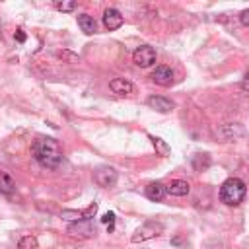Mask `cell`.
I'll return each instance as SVG.
<instances>
[{"mask_svg": "<svg viewBox=\"0 0 249 249\" xmlns=\"http://www.w3.org/2000/svg\"><path fill=\"white\" fill-rule=\"evenodd\" d=\"M33 156L35 160L47 168V170H57L62 164V152L61 146L53 139H41L33 144Z\"/></svg>", "mask_w": 249, "mask_h": 249, "instance_id": "1", "label": "cell"}, {"mask_svg": "<svg viewBox=\"0 0 249 249\" xmlns=\"http://www.w3.org/2000/svg\"><path fill=\"white\" fill-rule=\"evenodd\" d=\"M247 195V185L239 177H230L220 187V201L226 206H237Z\"/></svg>", "mask_w": 249, "mask_h": 249, "instance_id": "2", "label": "cell"}, {"mask_svg": "<svg viewBox=\"0 0 249 249\" xmlns=\"http://www.w3.org/2000/svg\"><path fill=\"white\" fill-rule=\"evenodd\" d=\"M93 179H95L97 185L109 189V187H115V183H117V179H119V173H117V170L111 168V166H101V168L95 170Z\"/></svg>", "mask_w": 249, "mask_h": 249, "instance_id": "3", "label": "cell"}, {"mask_svg": "<svg viewBox=\"0 0 249 249\" xmlns=\"http://www.w3.org/2000/svg\"><path fill=\"white\" fill-rule=\"evenodd\" d=\"M133 62L140 68H148L156 62V51L154 47H148V45H142L139 47L135 53H133Z\"/></svg>", "mask_w": 249, "mask_h": 249, "instance_id": "4", "label": "cell"}, {"mask_svg": "<svg viewBox=\"0 0 249 249\" xmlns=\"http://www.w3.org/2000/svg\"><path fill=\"white\" fill-rule=\"evenodd\" d=\"M162 230H164V226H162V224H156V222H146L144 226H140V228L135 232L133 241H135V243H139V241L152 239V237H156V235H158Z\"/></svg>", "mask_w": 249, "mask_h": 249, "instance_id": "5", "label": "cell"}, {"mask_svg": "<svg viewBox=\"0 0 249 249\" xmlns=\"http://www.w3.org/2000/svg\"><path fill=\"white\" fill-rule=\"evenodd\" d=\"M68 233L74 237H92L95 235V228L92 224V220H80L68 226Z\"/></svg>", "mask_w": 249, "mask_h": 249, "instance_id": "6", "label": "cell"}, {"mask_svg": "<svg viewBox=\"0 0 249 249\" xmlns=\"http://www.w3.org/2000/svg\"><path fill=\"white\" fill-rule=\"evenodd\" d=\"M103 26H105L109 31L119 30V28L123 26V16H121V12L115 10V8H107V10L103 12Z\"/></svg>", "mask_w": 249, "mask_h": 249, "instance_id": "7", "label": "cell"}, {"mask_svg": "<svg viewBox=\"0 0 249 249\" xmlns=\"http://www.w3.org/2000/svg\"><path fill=\"white\" fill-rule=\"evenodd\" d=\"M152 80L158 84V86H171L173 84V70L170 66H158L154 72H152Z\"/></svg>", "mask_w": 249, "mask_h": 249, "instance_id": "8", "label": "cell"}, {"mask_svg": "<svg viewBox=\"0 0 249 249\" xmlns=\"http://www.w3.org/2000/svg\"><path fill=\"white\" fill-rule=\"evenodd\" d=\"M109 88H111L113 93H119V95H131V93H135V86L129 80H124V78H113L109 82Z\"/></svg>", "mask_w": 249, "mask_h": 249, "instance_id": "9", "label": "cell"}, {"mask_svg": "<svg viewBox=\"0 0 249 249\" xmlns=\"http://www.w3.org/2000/svg\"><path fill=\"white\" fill-rule=\"evenodd\" d=\"M146 103H148V107H152L158 113H170L173 109V101H170L168 97H162V95H150Z\"/></svg>", "mask_w": 249, "mask_h": 249, "instance_id": "10", "label": "cell"}, {"mask_svg": "<svg viewBox=\"0 0 249 249\" xmlns=\"http://www.w3.org/2000/svg\"><path fill=\"white\" fill-rule=\"evenodd\" d=\"M144 195H146V199H150L154 202H160V201H164V197L168 195V191H166V185H162V183H150L144 189Z\"/></svg>", "mask_w": 249, "mask_h": 249, "instance_id": "11", "label": "cell"}, {"mask_svg": "<svg viewBox=\"0 0 249 249\" xmlns=\"http://www.w3.org/2000/svg\"><path fill=\"white\" fill-rule=\"evenodd\" d=\"M166 191H168L170 195H173V197H185V195H189L191 185H189L187 181H183V179H175V181H171V183L166 187Z\"/></svg>", "mask_w": 249, "mask_h": 249, "instance_id": "12", "label": "cell"}, {"mask_svg": "<svg viewBox=\"0 0 249 249\" xmlns=\"http://www.w3.org/2000/svg\"><path fill=\"white\" fill-rule=\"evenodd\" d=\"M16 191V181L8 171H0V193L12 195Z\"/></svg>", "mask_w": 249, "mask_h": 249, "instance_id": "13", "label": "cell"}, {"mask_svg": "<svg viewBox=\"0 0 249 249\" xmlns=\"http://www.w3.org/2000/svg\"><path fill=\"white\" fill-rule=\"evenodd\" d=\"M78 26H80V30L86 33V35H92V33H95V20L92 18V16H88V14H82V16H78Z\"/></svg>", "mask_w": 249, "mask_h": 249, "instance_id": "14", "label": "cell"}, {"mask_svg": "<svg viewBox=\"0 0 249 249\" xmlns=\"http://www.w3.org/2000/svg\"><path fill=\"white\" fill-rule=\"evenodd\" d=\"M210 156L208 154H193L191 156V166H193V170L195 171H202V170H206L208 166H210Z\"/></svg>", "mask_w": 249, "mask_h": 249, "instance_id": "15", "label": "cell"}, {"mask_svg": "<svg viewBox=\"0 0 249 249\" xmlns=\"http://www.w3.org/2000/svg\"><path fill=\"white\" fill-rule=\"evenodd\" d=\"M226 139H235V137H243L245 135V131H243V127L241 124H226V127L220 131Z\"/></svg>", "mask_w": 249, "mask_h": 249, "instance_id": "16", "label": "cell"}, {"mask_svg": "<svg viewBox=\"0 0 249 249\" xmlns=\"http://www.w3.org/2000/svg\"><path fill=\"white\" fill-rule=\"evenodd\" d=\"M150 140H152V144H154V148H156V152H158L160 156H168V154L171 152V148H170L162 139H158V137H150Z\"/></svg>", "mask_w": 249, "mask_h": 249, "instance_id": "17", "label": "cell"}, {"mask_svg": "<svg viewBox=\"0 0 249 249\" xmlns=\"http://www.w3.org/2000/svg\"><path fill=\"white\" fill-rule=\"evenodd\" d=\"M61 218L74 224V222L84 220V214H82V210H62V212H61Z\"/></svg>", "mask_w": 249, "mask_h": 249, "instance_id": "18", "label": "cell"}, {"mask_svg": "<svg viewBox=\"0 0 249 249\" xmlns=\"http://www.w3.org/2000/svg\"><path fill=\"white\" fill-rule=\"evenodd\" d=\"M20 249H37V239L33 235H24L18 243Z\"/></svg>", "mask_w": 249, "mask_h": 249, "instance_id": "19", "label": "cell"}, {"mask_svg": "<svg viewBox=\"0 0 249 249\" xmlns=\"http://www.w3.org/2000/svg\"><path fill=\"white\" fill-rule=\"evenodd\" d=\"M57 10H61V12H74L76 10V2H57Z\"/></svg>", "mask_w": 249, "mask_h": 249, "instance_id": "20", "label": "cell"}, {"mask_svg": "<svg viewBox=\"0 0 249 249\" xmlns=\"http://www.w3.org/2000/svg\"><path fill=\"white\" fill-rule=\"evenodd\" d=\"M101 222H103V224H107V230H109V232H113L115 214H113V212H105V214H103V218H101Z\"/></svg>", "mask_w": 249, "mask_h": 249, "instance_id": "21", "label": "cell"}, {"mask_svg": "<svg viewBox=\"0 0 249 249\" xmlns=\"http://www.w3.org/2000/svg\"><path fill=\"white\" fill-rule=\"evenodd\" d=\"M95 212H97V204L93 202V204H90L86 210H82V214H84V220H90V218H92Z\"/></svg>", "mask_w": 249, "mask_h": 249, "instance_id": "22", "label": "cell"}, {"mask_svg": "<svg viewBox=\"0 0 249 249\" xmlns=\"http://www.w3.org/2000/svg\"><path fill=\"white\" fill-rule=\"evenodd\" d=\"M239 22H241L245 28H249V10H243V12L239 14Z\"/></svg>", "mask_w": 249, "mask_h": 249, "instance_id": "23", "label": "cell"}, {"mask_svg": "<svg viewBox=\"0 0 249 249\" xmlns=\"http://www.w3.org/2000/svg\"><path fill=\"white\" fill-rule=\"evenodd\" d=\"M241 90H249V70L245 72V76H243V80H241Z\"/></svg>", "mask_w": 249, "mask_h": 249, "instance_id": "24", "label": "cell"}, {"mask_svg": "<svg viewBox=\"0 0 249 249\" xmlns=\"http://www.w3.org/2000/svg\"><path fill=\"white\" fill-rule=\"evenodd\" d=\"M26 39H28L26 33H24L22 30H18V31H16V41H18V43H26Z\"/></svg>", "mask_w": 249, "mask_h": 249, "instance_id": "25", "label": "cell"}, {"mask_svg": "<svg viewBox=\"0 0 249 249\" xmlns=\"http://www.w3.org/2000/svg\"><path fill=\"white\" fill-rule=\"evenodd\" d=\"M181 243V237H173V245H179Z\"/></svg>", "mask_w": 249, "mask_h": 249, "instance_id": "26", "label": "cell"}]
</instances>
